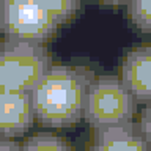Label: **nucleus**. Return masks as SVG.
<instances>
[{
  "instance_id": "f257e3e1",
  "label": "nucleus",
  "mask_w": 151,
  "mask_h": 151,
  "mask_svg": "<svg viewBox=\"0 0 151 151\" xmlns=\"http://www.w3.org/2000/svg\"><path fill=\"white\" fill-rule=\"evenodd\" d=\"M94 79V73L85 66L54 65L32 91L35 118L49 127H68L79 123Z\"/></svg>"
},
{
  "instance_id": "f03ea898",
  "label": "nucleus",
  "mask_w": 151,
  "mask_h": 151,
  "mask_svg": "<svg viewBox=\"0 0 151 151\" xmlns=\"http://www.w3.org/2000/svg\"><path fill=\"white\" fill-rule=\"evenodd\" d=\"M52 66L44 44L14 40L0 42V88L32 93Z\"/></svg>"
},
{
  "instance_id": "7ed1b4c3",
  "label": "nucleus",
  "mask_w": 151,
  "mask_h": 151,
  "mask_svg": "<svg viewBox=\"0 0 151 151\" xmlns=\"http://www.w3.org/2000/svg\"><path fill=\"white\" fill-rule=\"evenodd\" d=\"M135 99L116 76H101L93 80L88 90L83 120L93 129L121 126L132 123Z\"/></svg>"
},
{
  "instance_id": "20e7f679",
  "label": "nucleus",
  "mask_w": 151,
  "mask_h": 151,
  "mask_svg": "<svg viewBox=\"0 0 151 151\" xmlns=\"http://www.w3.org/2000/svg\"><path fill=\"white\" fill-rule=\"evenodd\" d=\"M58 27L40 0H0V32L6 40L46 44Z\"/></svg>"
},
{
  "instance_id": "39448f33",
  "label": "nucleus",
  "mask_w": 151,
  "mask_h": 151,
  "mask_svg": "<svg viewBox=\"0 0 151 151\" xmlns=\"http://www.w3.org/2000/svg\"><path fill=\"white\" fill-rule=\"evenodd\" d=\"M35 120L32 93L0 88V137L25 134Z\"/></svg>"
},
{
  "instance_id": "423d86ee",
  "label": "nucleus",
  "mask_w": 151,
  "mask_h": 151,
  "mask_svg": "<svg viewBox=\"0 0 151 151\" xmlns=\"http://www.w3.org/2000/svg\"><path fill=\"white\" fill-rule=\"evenodd\" d=\"M121 80L135 102H151V44L129 50L121 65Z\"/></svg>"
},
{
  "instance_id": "0eeeda50",
  "label": "nucleus",
  "mask_w": 151,
  "mask_h": 151,
  "mask_svg": "<svg viewBox=\"0 0 151 151\" xmlns=\"http://www.w3.org/2000/svg\"><path fill=\"white\" fill-rule=\"evenodd\" d=\"M90 151H151V146L143 139L139 124L127 123L94 129Z\"/></svg>"
},
{
  "instance_id": "6e6552de",
  "label": "nucleus",
  "mask_w": 151,
  "mask_h": 151,
  "mask_svg": "<svg viewBox=\"0 0 151 151\" xmlns=\"http://www.w3.org/2000/svg\"><path fill=\"white\" fill-rule=\"evenodd\" d=\"M22 151H74L63 137L50 132H38L27 137L22 143Z\"/></svg>"
},
{
  "instance_id": "1a4fd4ad",
  "label": "nucleus",
  "mask_w": 151,
  "mask_h": 151,
  "mask_svg": "<svg viewBox=\"0 0 151 151\" xmlns=\"http://www.w3.org/2000/svg\"><path fill=\"white\" fill-rule=\"evenodd\" d=\"M44 8L60 24L69 22L82 8V0H40Z\"/></svg>"
},
{
  "instance_id": "9d476101",
  "label": "nucleus",
  "mask_w": 151,
  "mask_h": 151,
  "mask_svg": "<svg viewBox=\"0 0 151 151\" xmlns=\"http://www.w3.org/2000/svg\"><path fill=\"white\" fill-rule=\"evenodd\" d=\"M127 16L135 28L151 35V0H129Z\"/></svg>"
},
{
  "instance_id": "9b49d317",
  "label": "nucleus",
  "mask_w": 151,
  "mask_h": 151,
  "mask_svg": "<svg viewBox=\"0 0 151 151\" xmlns=\"http://www.w3.org/2000/svg\"><path fill=\"white\" fill-rule=\"evenodd\" d=\"M137 124H139V129L142 132V135H143V139L151 146V102L143 107V110L140 113V120Z\"/></svg>"
},
{
  "instance_id": "f8f14e48",
  "label": "nucleus",
  "mask_w": 151,
  "mask_h": 151,
  "mask_svg": "<svg viewBox=\"0 0 151 151\" xmlns=\"http://www.w3.org/2000/svg\"><path fill=\"white\" fill-rule=\"evenodd\" d=\"M0 151H22V145H19L13 139L0 137Z\"/></svg>"
},
{
  "instance_id": "ddd939ff",
  "label": "nucleus",
  "mask_w": 151,
  "mask_h": 151,
  "mask_svg": "<svg viewBox=\"0 0 151 151\" xmlns=\"http://www.w3.org/2000/svg\"><path fill=\"white\" fill-rule=\"evenodd\" d=\"M102 5H109V6H118V5H127L129 0H98Z\"/></svg>"
}]
</instances>
